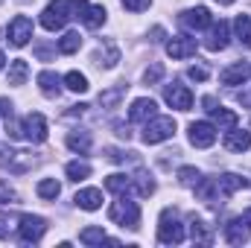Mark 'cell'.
Wrapping results in <instances>:
<instances>
[{
	"instance_id": "6da1fadb",
	"label": "cell",
	"mask_w": 251,
	"mask_h": 248,
	"mask_svg": "<svg viewBox=\"0 0 251 248\" xmlns=\"http://www.w3.org/2000/svg\"><path fill=\"white\" fill-rule=\"evenodd\" d=\"M70 12H73V3H70V0H53V3L41 12V26H44V29H50V32L62 29L64 24L73 18Z\"/></svg>"
},
{
	"instance_id": "7a4b0ae2",
	"label": "cell",
	"mask_w": 251,
	"mask_h": 248,
	"mask_svg": "<svg viewBox=\"0 0 251 248\" xmlns=\"http://www.w3.org/2000/svg\"><path fill=\"white\" fill-rule=\"evenodd\" d=\"M158 243L164 246H181L184 243V225L176 219V213L167 207L161 213V225H158Z\"/></svg>"
},
{
	"instance_id": "3957f363",
	"label": "cell",
	"mask_w": 251,
	"mask_h": 248,
	"mask_svg": "<svg viewBox=\"0 0 251 248\" xmlns=\"http://www.w3.org/2000/svg\"><path fill=\"white\" fill-rule=\"evenodd\" d=\"M176 134V120L173 117H152V120H146L143 125V140L146 143H161V140H167V137H173Z\"/></svg>"
},
{
	"instance_id": "277c9868",
	"label": "cell",
	"mask_w": 251,
	"mask_h": 248,
	"mask_svg": "<svg viewBox=\"0 0 251 248\" xmlns=\"http://www.w3.org/2000/svg\"><path fill=\"white\" fill-rule=\"evenodd\" d=\"M108 219L117 222V225H123V228H137V222H140V207H137V201H126V198H120V201L111 204Z\"/></svg>"
},
{
	"instance_id": "5b68a950",
	"label": "cell",
	"mask_w": 251,
	"mask_h": 248,
	"mask_svg": "<svg viewBox=\"0 0 251 248\" xmlns=\"http://www.w3.org/2000/svg\"><path fill=\"white\" fill-rule=\"evenodd\" d=\"M44 231H47V222L41 219V216H21V225H18V240L24 243V246H35L41 237H44Z\"/></svg>"
},
{
	"instance_id": "8992f818",
	"label": "cell",
	"mask_w": 251,
	"mask_h": 248,
	"mask_svg": "<svg viewBox=\"0 0 251 248\" xmlns=\"http://www.w3.org/2000/svg\"><path fill=\"white\" fill-rule=\"evenodd\" d=\"M225 240H228L231 246H243V243L251 240V207L243 216H237V219H231V222L225 225Z\"/></svg>"
},
{
	"instance_id": "52a82bcc",
	"label": "cell",
	"mask_w": 251,
	"mask_h": 248,
	"mask_svg": "<svg viewBox=\"0 0 251 248\" xmlns=\"http://www.w3.org/2000/svg\"><path fill=\"white\" fill-rule=\"evenodd\" d=\"M6 35H9L12 47H26L29 38H32V21L26 15H15L12 24H9V29H6Z\"/></svg>"
},
{
	"instance_id": "ba28073f",
	"label": "cell",
	"mask_w": 251,
	"mask_h": 248,
	"mask_svg": "<svg viewBox=\"0 0 251 248\" xmlns=\"http://www.w3.org/2000/svg\"><path fill=\"white\" fill-rule=\"evenodd\" d=\"M0 167L15 173V175H21V173L32 170V155L18 152V149H0Z\"/></svg>"
},
{
	"instance_id": "9c48e42d",
	"label": "cell",
	"mask_w": 251,
	"mask_h": 248,
	"mask_svg": "<svg viewBox=\"0 0 251 248\" xmlns=\"http://www.w3.org/2000/svg\"><path fill=\"white\" fill-rule=\"evenodd\" d=\"M190 143L196 146V149H207V146H213L216 143V125L204 123V120H199V123H190Z\"/></svg>"
},
{
	"instance_id": "30bf717a",
	"label": "cell",
	"mask_w": 251,
	"mask_h": 248,
	"mask_svg": "<svg viewBox=\"0 0 251 248\" xmlns=\"http://www.w3.org/2000/svg\"><path fill=\"white\" fill-rule=\"evenodd\" d=\"M24 137L26 140H32V143H44L47 140V120H44V114H29L26 120H24Z\"/></svg>"
},
{
	"instance_id": "8fae6325",
	"label": "cell",
	"mask_w": 251,
	"mask_h": 248,
	"mask_svg": "<svg viewBox=\"0 0 251 248\" xmlns=\"http://www.w3.org/2000/svg\"><path fill=\"white\" fill-rule=\"evenodd\" d=\"M164 99L173 105V108H178V111H190V105H193V94H190L184 85H167V91H164Z\"/></svg>"
},
{
	"instance_id": "7c38bea8",
	"label": "cell",
	"mask_w": 251,
	"mask_h": 248,
	"mask_svg": "<svg viewBox=\"0 0 251 248\" xmlns=\"http://www.w3.org/2000/svg\"><path fill=\"white\" fill-rule=\"evenodd\" d=\"M155 114H158V102H155V99H146V97L134 99L131 108H128V117H131L134 123H146V120H152Z\"/></svg>"
},
{
	"instance_id": "4fadbf2b",
	"label": "cell",
	"mask_w": 251,
	"mask_h": 248,
	"mask_svg": "<svg viewBox=\"0 0 251 248\" xmlns=\"http://www.w3.org/2000/svg\"><path fill=\"white\" fill-rule=\"evenodd\" d=\"M181 26H187V29H204V26H210V12H207V6H196V9H187V12H181Z\"/></svg>"
},
{
	"instance_id": "5bb4252c",
	"label": "cell",
	"mask_w": 251,
	"mask_h": 248,
	"mask_svg": "<svg viewBox=\"0 0 251 248\" xmlns=\"http://www.w3.org/2000/svg\"><path fill=\"white\" fill-rule=\"evenodd\" d=\"M167 53H170L173 59H187V56L196 53V38H187V35L170 38V41H167Z\"/></svg>"
},
{
	"instance_id": "9a60e30c",
	"label": "cell",
	"mask_w": 251,
	"mask_h": 248,
	"mask_svg": "<svg viewBox=\"0 0 251 248\" xmlns=\"http://www.w3.org/2000/svg\"><path fill=\"white\" fill-rule=\"evenodd\" d=\"M225 149H228V152H249L251 149V134L234 125V128L225 134Z\"/></svg>"
},
{
	"instance_id": "2e32d148",
	"label": "cell",
	"mask_w": 251,
	"mask_h": 248,
	"mask_svg": "<svg viewBox=\"0 0 251 248\" xmlns=\"http://www.w3.org/2000/svg\"><path fill=\"white\" fill-rule=\"evenodd\" d=\"M204 47H207L210 53H216V50H225V47H228V21L213 24V29H210V35H207Z\"/></svg>"
},
{
	"instance_id": "e0dca14e",
	"label": "cell",
	"mask_w": 251,
	"mask_h": 248,
	"mask_svg": "<svg viewBox=\"0 0 251 248\" xmlns=\"http://www.w3.org/2000/svg\"><path fill=\"white\" fill-rule=\"evenodd\" d=\"M216 187H219V196H222V198H228V196H234L240 187H249V181H246L243 175L225 173V175H219V178H216Z\"/></svg>"
},
{
	"instance_id": "ac0fdd59",
	"label": "cell",
	"mask_w": 251,
	"mask_h": 248,
	"mask_svg": "<svg viewBox=\"0 0 251 248\" xmlns=\"http://www.w3.org/2000/svg\"><path fill=\"white\" fill-rule=\"evenodd\" d=\"M249 73H251L249 64H246V62H237V64H231V67H225L219 79H222V85H243V82L249 79Z\"/></svg>"
},
{
	"instance_id": "d6986e66",
	"label": "cell",
	"mask_w": 251,
	"mask_h": 248,
	"mask_svg": "<svg viewBox=\"0 0 251 248\" xmlns=\"http://www.w3.org/2000/svg\"><path fill=\"white\" fill-rule=\"evenodd\" d=\"M82 210H97L100 204H102V190H97V187H88V190H79L76 193V198H73Z\"/></svg>"
},
{
	"instance_id": "ffe728a7",
	"label": "cell",
	"mask_w": 251,
	"mask_h": 248,
	"mask_svg": "<svg viewBox=\"0 0 251 248\" xmlns=\"http://www.w3.org/2000/svg\"><path fill=\"white\" fill-rule=\"evenodd\" d=\"M38 88H41L44 97H59L62 94V79L53 70H44V73H38Z\"/></svg>"
},
{
	"instance_id": "44dd1931",
	"label": "cell",
	"mask_w": 251,
	"mask_h": 248,
	"mask_svg": "<svg viewBox=\"0 0 251 248\" xmlns=\"http://www.w3.org/2000/svg\"><path fill=\"white\" fill-rule=\"evenodd\" d=\"M79 21H82L88 29H97V26L105 24V9H102V6H85V12L79 15Z\"/></svg>"
},
{
	"instance_id": "7402d4cb",
	"label": "cell",
	"mask_w": 251,
	"mask_h": 248,
	"mask_svg": "<svg viewBox=\"0 0 251 248\" xmlns=\"http://www.w3.org/2000/svg\"><path fill=\"white\" fill-rule=\"evenodd\" d=\"M67 146H70L73 152H79V155H88V152H91V134L82 131V128H76V131L67 134Z\"/></svg>"
},
{
	"instance_id": "603a6c76",
	"label": "cell",
	"mask_w": 251,
	"mask_h": 248,
	"mask_svg": "<svg viewBox=\"0 0 251 248\" xmlns=\"http://www.w3.org/2000/svg\"><path fill=\"white\" fill-rule=\"evenodd\" d=\"M131 187H134V190H137V196H143V198L155 193V181H152V175H149L146 170H137V173H134Z\"/></svg>"
},
{
	"instance_id": "cb8c5ba5",
	"label": "cell",
	"mask_w": 251,
	"mask_h": 248,
	"mask_svg": "<svg viewBox=\"0 0 251 248\" xmlns=\"http://www.w3.org/2000/svg\"><path fill=\"white\" fill-rule=\"evenodd\" d=\"M234 29H237V38H240V44L251 50V18L249 15H240L237 21H234Z\"/></svg>"
},
{
	"instance_id": "d4e9b609",
	"label": "cell",
	"mask_w": 251,
	"mask_h": 248,
	"mask_svg": "<svg viewBox=\"0 0 251 248\" xmlns=\"http://www.w3.org/2000/svg\"><path fill=\"white\" fill-rule=\"evenodd\" d=\"M190 237H193V243H199V246H210V240H213V237H210V231L204 228V222H201V219H196V216L190 219Z\"/></svg>"
},
{
	"instance_id": "484cf974",
	"label": "cell",
	"mask_w": 251,
	"mask_h": 248,
	"mask_svg": "<svg viewBox=\"0 0 251 248\" xmlns=\"http://www.w3.org/2000/svg\"><path fill=\"white\" fill-rule=\"evenodd\" d=\"M126 88H128V85H114V88L102 91V94H100V105H105V108H114V105H117V102L126 97Z\"/></svg>"
},
{
	"instance_id": "4316f807",
	"label": "cell",
	"mask_w": 251,
	"mask_h": 248,
	"mask_svg": "<svg viewBox=\"0 0 251 248\" xmlns=\"http://www.w3.org/2000/svg\"><path fill=\"white\" fill-rule=\"evenodd\" d=\"M26 76H29V64L24 62V59H15L12 67H9V85H24Z\"/></svg>"
},
{
	"instance_id": "83f0119b",
	"label": "cell",
	"mask_w": 251,
	"mask_h": 248,
	"mask_svg": "<svg viewBox=\"0 0 251 248\" xmlns=\"http://www.w3.org/2000/svg\"><path fill=\"white\" fill-rule=\"evenodd\" d=\"M79 243H85V246H102V243H108V237H105L102 228H82L79 231Z\"/></svg>"
},
{
	"instance_id": "f1b7e54d",
	"label": "cell",
	"mask_w": 251,
	"mask_h": 248,
	"mask_svg": "<svg viewBox=\"0 0 251 248\" xmlns=\"http://www.w3.org/2000/svg\"><path fill=\"white\" fill-rule=\"evenodd\" d=\"M105 187H108L111 193H117V196H126V193L131 190V178H128V175H120V173H114V175L105 178Z\"/></svg>"
},
{
	"instance_id": "f546056e",
	"label": "cell",
	"mask_w": 251,
	"mask_h": 248,
	"mask_svg": "<svg viewBox=\"0 0 251 248\" xmlns=\"http://www.w3.org/2000/svg\"><path fill=\"white\" fill-rule=\"evenodd\" d=\"M64 173H67V178H73V181H85V178L91 175V164H85V161H70V164L64 167Z\"/></svg>"
},
{
	"instance_id": "4dcf8cb0",
	"label": "cell",
	"mask_w": 251,
	"mask_h": 248,
	"mask_svg": "<svg viewBox=\"0 0 251 248\" xmlns=\"http://www.w3.org/2000/svg\"><path fill=\"white\" fill-rule=\"evenodd\" d=\"M82 47V38H79V32H64L62 38H59V53H76Z\"/></svg>"
},
{
	"instance_id": "1f68e13d",
	"label": "cell",
	"mask_w": 251,
	"mask_h": 248,
	"mask_svg": "<svg viewBox=\"0 0 251 248\" xmlns=\"http://www.w3.org/2000/svg\"><path fill=\"white\" fill-rule=\"evenodd\" d=\"M64 82H67V88L76 91V94H85V91H88V79H85V73H79V70H70V73L64 76Z\"/></svg>"
},
{
	"instance_id": "d6a6232c",
	"label": "cell",
	"mask_w": 251,
	"mask_h": 248,
	"mask_svg": "<svg viewBox=\"0 0 251 248\" xmlns=\"http://www.w3.org/2000/svg\"><path fill=\"white\" fill-rule=\"evenodd\" d=\"M210 114H213V120H216L219 128H234V125H237V114L228 111V108H222V105H219L216 111H210Z\"/></svg>"
},
{
	"instance_id": "836d02e7",
	"label": "cell",
	"mask_w": 251,
	"mask_h": 248,
	"mask_svg": "<svg viewBox=\"0 0 251 248\" xmlns=\"http://www.w3.org/2000/svg\"><path fill=\"white\" fill-rule=\"evenodd\" d=\"M59 193H62V187H59L56 178H44V181H38V196H41V198H56Z\"/></svg>"
},
{
	"instance_id": "e575fe53",
	"label": "cell",
	"mask_w": 251,
	"mask_h": 248,
	"mask_svg": "<svg viewBox=\"0 0 251 248\" xmlns=\"http://www.w3.org/2000/svg\"><path fill=\"white\" fill-rule=\"evenodd\" d=\"M178 181L184 187H196L199 184V170H196V167H181V170H178Z\"/></svg>"
},
{
	"instance_id": "d590c367",
	"label": "cell",
	"mask_w": 251,
	"mask_h": 248,
	"mask_svg": "<svg viewBox=\"0 0 251 248\" xmlns=\"http://www.w3.org/2000/svg\"><path fill=\"white\" fill-rule=\"evenodd\" d=\"M9 204H18V193L6 181H0V207H9Z\"/></svg>"
},
{
	"instance_id": "8d00e7d4",
	"label": "cell",
	"mask_w": 251,
	"mask_h": 248,
	"mask_svg": "<svg viewBox=\"0 0 251 248\" xmlns=\"http://www.w3.org/2000/svg\"><path fill=\"white\" fill-rule=\"evenodd\" d=\"M161 76H164V64H152V67L143 73V82H146V85H155V82H161Z\"/></svg>"
},
{
	"instance_id": "74e56055",
	"label": "cell",
	"mask_w": 251,
	"mask_h": 248,
	"mask_svg": "<svg viewBox=\"0 0 251 248\" xmlns=\"http://www.w3.org/2000/svg\"><path fill=\"white\" fill-rule=\"evenodd\" d=\"M187 76L193 82H204V79H207V67H204V64H193L187 70Z\"/></svg>"
},
{
	"instance_id": "f35d334b",
	"label": "cell",
	"mask_w": 251,
	"mask_h": 248,
	"mask_svg": "<svg viewBox=\"0 0 251 248\" xmlns=\"http://www.w3.org/2000/svg\"><path fill=\"white\" fill-rule=\"evenodd\" d=\"M149 3L152 0H123V6L128 12H143V9H149Z\"/></svg>"
},
{
	"instance_id": "ab89813d",
	"label": "cell",
	"mask_w": 251,
	"mask_h": 248,
	"mask_svg": "<svg viewBox=\"0 0 251 248\" xmlns=\"http://www.w3.org/2000/svg\"><path fill=\"white\" fill-rule=\"evenodd\" d=\"M131 152H123V149H108V161H114V164H126V158H128Z\"/></svg>"
},
{
	"instance_id": "60d3db41",
	"label": "cell",
	"mask_w": 251,
	"mask_h": 248,
	"mask_svg": "<svg viewBox=\"0 0 251 248\" xmlns=\"http://www.w3.org/2000/svg\"><path fill=\"white\" fill-rule=\"evenodd\" d=\"M35 56H38V59H41V62H47V59H50V56H53V50H50V47H47V44H38V47H35Z\"/></svg>"
},
{
	"instance_id": "b9f144b4",
	"label": "cell",
	"mask_w": 251,
	"mask_h": 248,
	"mask_svg": "<svg viewBox=\"0 0 251 248\" xmlns=\"http://www.w3.org/2000/svg\"><path fill=\"white\" fill-rule=\"evenodd\" d=\"M201 105H204V111L210 114V111H216V108H219V99H216V97H204V99H201Z\"/></svg>"
},
{
	"instance_id": "7bdbcfd3",
	"label": "cell",
	"mask_w": 251,
	"mask_h": 248,
	"mask_svg": "<svg viewBox=\"0 0 251 248\" xmlns=\"http://www.w3.org/2000/svg\"><path fill=\"white\" fill-rule=\"evenodd\" d=\"M12 114V102L9 99H0V117H9Z\"/></svg>"
},
{
	"instance_id": "ee69618b",
	"label": "cell",
	"mask_w": 251,
	"mask_h": 248,
	"mask_svg": "<svg viewBox=\"0 0 251 248\" xmlns=\"http://www.w3.org/2000/svg\"><path fill=\"white\" fill-rule=\"evenodd\" d=\"M114 128H117V137H126V140H128V137H131V131H128V125L117 123V125H114Z\"/></svg>"
},
{
	"instance_id": "f6af8a7d",
	"label": "cell",
	"mask_w": 251,
	"mask_h": 248,
	"mask_svg": "<svg viewBox=\"0 0 251 248\" xmlns=\"http://www.w3.org/2000/svg\"><path fill=\"white\" fill-rule=\"evenodd\" d=\"M0 240H9V225L0 219Z\"/></svg>"
},
{
	"instance_id": "bcb514c9",
	"label": "cell",
	"mask_w": 251,
	"mask_h": 248,
	"mask_svg": "<svg viewBox=\"0 0 251 248\" xmlns=\"http://www.w3.org/2000/svg\"><path fill=\"white\" fill-rule=\"evenodd\" d=\"M216 3H222V6H231V3H237V0H216Z\"/></svg>"
},
{
	"instance_id": "7dc6e473",
	"label": "cell",
	"mask_w": 251,
	"mask_h": 248,
	"mask_svg": "<svg viewBox=\"0 0 251 248\" xmlns=\"http://www.w3.org/2000/svg\"><path fill=\"white\" fill-rule=\"evenodd\" d=\"M3 64H6V56H3V50H0V70H3Z\"/></svg>"
},
{
	"instance_id": "c3c4849f",
	"label": "cell",
	"mask_w": 251,
	"mask_h": 248,
	"mask_svg": "<svg viewBox=\"0 0 251 248\" xmlns=\"http://www.w3.org/2000/svg\"><path fill=\"white\" fill-rule=\"evenodd\" d=\"M0 3H3V0H0Z\"/></svg>"
}]
</instances>
